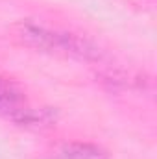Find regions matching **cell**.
<instances>
[{"label": "cell", "instance_id": "1", "mask_svg": "<svg viewBox=\"0 0 157 159\" xmlns=\"http://www.w3.org/2000/svg\"><path fill=\"white\" fill-rule=\"evenodd\" d=\"M13 37L26 48L56 57L76 59L85 63H98L104 59V50L91 39L30 19L20 20L13 26Z\"/></svg>", "mask_w": 157, "mask_h": 159}, {"label": "cell", "instance_id": "2", "mask_svg": "<svg viewBox=\"0 0 157 159\" xmlns=\"http://www.w3.org/2000/svg\"><path fill=\"white\" fill-rule=\"evenodd\" d=\"M0 119L24 129L43 131L56 126L59 117L54 107L32 104L20 83L0 74Z\"/></svg>", "mask_w": 157, "mask_h": 159}, {"label": "cell", "instance_id": "3", "mask_svg": "<svg viewBox=\"0 0 157 159\" xmlns=\"http://www.w3.org/2000/svg\"><path fill=\"white\" fill-rule=\"evenodd\" d=\"M48 159H111L109 152L89 141H67L54 148Z\"/></svg>", "mask_w": 157, "mask_h": 159}]
</instances>
